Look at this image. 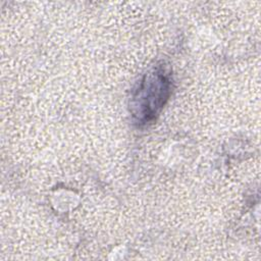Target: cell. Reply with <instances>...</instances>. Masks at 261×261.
Masks as SVG:
<instances>
[{"label": "cell", "instance_id": "1", "mask_svg": "<svg viewBox=\"0 0 261 261\" xmlns=\"http://www.w3.org/2000/svg\"><path fill=\"white\" fill-rule=\"evenodd\" d=\"M170 92V79L164 69L157 68L146 74L132 97L134 117L140 123L152 120L168 100Z\"/></svg>", "mask_w": 261, "mask_h": 261}]
</instances>
